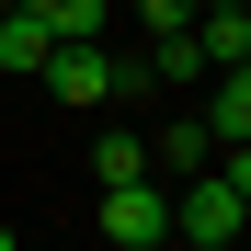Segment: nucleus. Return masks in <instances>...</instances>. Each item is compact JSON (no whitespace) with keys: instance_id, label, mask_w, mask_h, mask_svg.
I'll return each instance as SVG.
<instances>
[{"instance_id":"1","label":"nucleus","mask_w":251,"mask_h":251,"mask_svg":"<svg viewBox=\"0 0 251 251\" xmlns=\"http://www.w3.org/2000/svg\"><path fill=\"white\" fill-rule=\"evenodd\" d=\"M251 228V183H228V172H194L183 194H172V240H194V251H228Z\"/></svg>"},{"instance_id":"13","label":"nucleus","mask_w":251,"mask_h":251,"mask_svg":"<svg viewBox=\"0 0 251 251\" xmlns=\"http://www.w3.org/2000/svg\"><path fill=\"white\" fill-rule=\"evenodd\" d=\"M0 251H23V240H12V228H0Z\"/></svg>"},{"instance_id":"9","label":"nucleus","mask_w":251,"mask_h":251,"mask_svg":"<svg viewBox=\"0 0 251 251\" xmlns=\"http://www.w3.org/2000/svg\"><path fill=\"white\" fill-rule=\"evenodd\" d=\"M92 172H103V194H114V183H149V149H137V137H103Z\"/></svg>"},{"instance_id":"5","label":"nucleus","mask_w":251,"mask_h":251,"mask_svg":"<svg viewBox=\"0 0 251 251\" xmlns=\"http://www.w3.org/2000/svg\"><path fill=\"white\" fill-rule=\"evenodd\" d=\"M194 69H251V12H205L194 23Z\"/></svg>"},{"instance_id":"7","label":"nucleus","mask_w":251,"mask_h":251,"mask_svg":"<svg viewBox=\"0 0 251 251\" xmlns=\"http://www.w3.org/2000/svg\"><path fill=\"white\" fill-rule=\"evenodd\" d=\"M46 12H0V69H46Z\"/></svg>"},{"instance_id":"10","label":"nucleus","mask_w":251,"mask_h":251,"mask_svg":"<svg viewBox=\"0 0 251 251\" xmlns=\"http://www.w3.org/2000/svg\"><path fill=\"white\" fill-rule=\"evenodd\" d=\"M137 23H149V34H183V23H194V0H137Z\"/></svg>"},{"instance_id":"2","label":"nucleus","mask_w":251,"mask_h":251,"mask_svg":"<svg viewBox=\"0 0 251 251\" xmlns=\"http://www.w3.org/2000/svg\"><path fill=\"white\" fill-rule=\"evenodd\" d=\"M103 240L114 251H160V240H172V194H160V183H114L103 194Z\"/></svg>"},{"instance_id":"14","label":"nucleus","mask_w":251,"mask_h":251,"mask_svg":"<svg viewBox=\"0 0 251 251\" xmlns=\"http://www.w3.org/2000/svg\"><path fill=\"white\" fill-rule=\"evenodd\" d=\"M160 251H194V240H160Z\"/></svg>"},{"instance_id":"3","label":"nucleus","mask_w":251,"mask_h":251,"mask_svg":"<svg viewBox=\"0 0 251 251\" xmlns=\"http://www.w3.org/2000/svg\"><path fill=\"white\" fill-rule=\"evenodd\" d=\"M46 92L57 103H114L126 92V57L114 46H46Z\"/></svg>"},{"instance_id":"6","label":"nucleus","mask_w":251,"mask_h":251,"mask_svg":"<svg viewBox=\"0 0 251 251\" xmlns=\"http://www.w3.org/2000/svg\"><path fill=\"white\" fill-rule=\"evenodd\" d=\"M160 172H172V183L205 172V126H160V137H149V183H160Z\"/></svg>"},{"instance_id":"8","label":"nucleus","mask_w":251,"mask_h":251,"mask_svg":"<svg viewBox=\"0 0 251 251\" xmlns=\"http://www.w3.org/2000/svg\"><path fill=\"white\" fill-rule=\"evenodd\" d=\"M103 23H114V0H46V34L57 46H103Z\"/></svg>"},{"instance_id":"4","label":"nucleus","mask_w":251,"mask_h":251,"mask_svg":"<svg viewBox=\"0 0 251 251\" xmlns=\"http://www.w3.org/2000/svg\"><path fill=\"white\" fill-rule=\"evenodd\" d=\"M194 126H205V149H251V69H228V80H217V103H205Z\"/></svg>"},{"instance_id":"12","label":"nucleus","mask_w":251,"mask_h":251,"mask_svg":"<svg viewBox=\"0 0 251 251\" xmlns=\"http://www.w3.org/2000/svg\"><path fill=\"white\" fill-rule=\"evenodd\" d=\"M194 12H240V0H194Z\"/></svg>"},{"instance_id":"11","label":"nucleus","mask_w":251,"mask_h":251,"mask_svg":"<svg viewBox=\"0 0 251 251\" xmlns=\"http://www.w3.org/2000/svg\"><path fill=\"white\" fill-rule=\"evenodd\" d=\"M0 12H46V0H0Z\"/></svg>"}]
</instances>
